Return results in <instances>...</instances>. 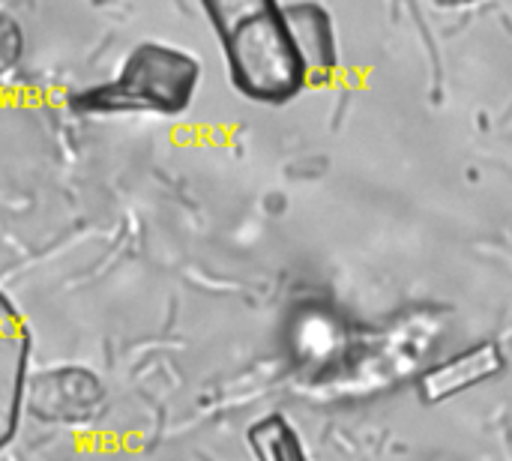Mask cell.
<instances>
[{
  "mask_svg": "<svg viewBox=\"0 0 512 461\" xmlns=\"http://www.w3.org/2000/svg\"><path fill=\"white\" fill-rule=\"evenodd\" d=\"M246 441L252 447L255 461H309L297 429L279 414H270L252 423Z\"/></svg>",
  "mask_w": 512,
  "mask_h": 461,
  "instance_id": "cell-7",
  "label": "cell"
},
{
  "mask_svg": "<svg viewBox=\"0 0 512 461\" xmlns=\"http://www.w3.org/2000/svg\"><path fill=\"white\" fill-rule=\"evenodd\" d=\"M201 84V60L177 45L144 39L120 63L117 75L72 93L78 114H183Z\"/></svg>",
  "mask_w": 512,
  "mask_h": 461,
  "instance_id": "cell-2",
  "label": "cell"
},
{
  "mask_svg": "<svg viewBox=\"0 0 512 461\" xmlns=\"http://www.w3.org/2000/svg\"><path fill=\"white\" fill-rule=\"evenodd\" d=\"M105 381L87 366H51L27 378L24 411L48 426H87L105 411Z\"/></svg>",
  "mask_w": 512,
  "mask_h": 461,
  "instance_id": "cell-3",
  "label": "cell"
},
{
  "mask_svg": "<svg viewBox=\"0 0 512 461\" xmlns=\"http://www.w3.org/2000/svg\"><path fill=\"white\" fill-rule=\"evenodd\" d=\"M282 9H285V18L297 36V45H300L303 60L309 66L312 84L324 81L336 69V39H333L330 15L315 3H288Z\"/></svg>",
  "mask_w": 512,
  "mask_h": 461,
  "instance_id": "cell-5",
  "label": "cell"
},
{
  "mask_svg": "<svg viewBox=\"0 0 512 461\" xmlns=\"http://www.w3.org/2000/svg\"><path fill=\"white\" fill-rule=\"evenodd\" d=\"M24 57V30L18 18L6 9H0V78L9 75Z\"/></svg>",
  "mask_w": 512,
  "mask_h": 461,
  "instance_id": "cell-8",
  "label": "cell"
},
{
  "mask_svg": "<svg viewBox=\"0 0 512 461\" xmlns=\"http://www.w3.org/2000/svg\"><path fill=\"white\" fill-rule=\"evenodd\" d=\"M204 12L222 42L234 87L252 102H288L312 84L282 3L207 0Z\"/></svg>",
  "mask_w": 512,
  "mask_h": 461,
  "instance_id": "cell-1",
  "label": "cell"
},
{
  "mask_svg": "<svg viewBox=\"0 0 512 461\" xmlns=\"http://www.w3.org/2000/svg\"><path fill=\"white\" fill-rule=\"evenodd\" d=\"M501 366V357L495 348H480V351H471V354H462V357H453L447 366H441L435 375L426 378V390H429V399L438 402L444 396H453L465 387H474L480 384L483 378H489L495 369Z\"/></svg>",
  "mask_w": 512,
  "mask_h": 461,
  "instance_id": "cell-6",
  "label": "cell"
},
{
  "mask_svg": "<svg viewBox=\"0 0 512 461\" xmlns=\"http://www.w3.org/2000/svg\"><path fill=\"white\" fill-rule=\"evenodd\" d=\"M30 327L9 294L0 291V453L12 444L21 411L24 390L30 378Z\"/></svg>",
  "mask_w": 512,
  "mask_h": 461,
  "instance_id": "cell-4",
  "label": "cell"
}]
</instances>
